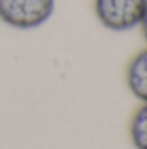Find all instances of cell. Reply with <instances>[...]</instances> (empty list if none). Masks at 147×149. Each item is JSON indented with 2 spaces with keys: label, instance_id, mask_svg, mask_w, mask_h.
Wrapping results in <instances>:
<instances>
[{
  "label": "cell",
  "instance_id": "6da1fadb",
  "mask_svg": "<svg viewBox=\"0 0 147 149\" xmlns=\"http://www.w3.org/2000/svg\"><path fill=\"white\" fill-rule=\"evenodd\" d=\"M55 0H0V21L14 30H35L50 21Z\"/></svg>",
  "mask_w": 147,
  "mask_h": 149
},
{
  "label": "cell",
  "instance_id": "7a4b0ae2",
  "mask_svg": "<svg viewBox=\"0 0 147 149\" xmlns=\"http://www.w3.org/2000/svg\"><path fill=\"white\" fill-rule=\"evenodd\" d=\"M99 23L111 31L139 28L147 10V0H94Z\"/></svg>",
  "mask_w": 147,
  "mask_h": 149
},
{
  "label": "cell",
  "instance_id": "3957f363",
  "mask_svg": "<svg viewBox=\"0 0 147 149\" xmlns=\"http://www.w3.org/2000/svg\"><path fill=\"white\" fill-rule=\"evenodd\" d=\"M126 83L130 92L142 102H147V49L140 50L128 64Z\"/></svg>",
  "mask_w": 147,
  "mask_h": 149
},
{
  "label": "cell",
  "instance_id": "277c9868",
  "mask_svg": "<svg viewBox=\"0 0 147 149\" xmlns=\"http://www.w3.org/2000/svg\"><path fill=\"white\" fill-rule=\"evenodd\" d=\"M130 137L135 149H147V102L132 118Z\"/></svg>",
  "mask_w": 147,
  "mask_h": 149
},
{
  "label": "cell",
  "instance_id": "5b68a950",
  "mask_svg": "<svg viewBox=\"0 0 147 149\" xmlns=\"http://www.w3.org/2000/svg\"><path fill=\"white\" fill-rule=\"evenodd\" d=\"M140 30H142V35H144V38H146V42H147V10H146V14H144L142 23H140Z\"/></svg>",
  "mask_w": 147,
  "mask_h": 149
}]
</instances>
